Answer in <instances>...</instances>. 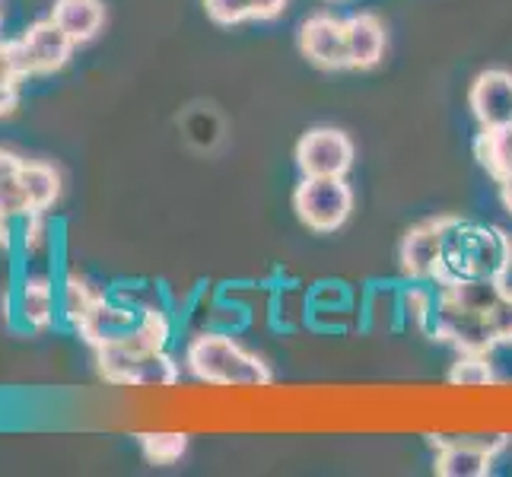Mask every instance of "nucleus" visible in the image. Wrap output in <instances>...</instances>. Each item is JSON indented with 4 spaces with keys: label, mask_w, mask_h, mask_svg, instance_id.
I'll list each match as a JSON object with an SVG mask.
<instances>
[{
    "label": "nucleus",
    "mask_w": 512,
    "mask_h": 477,
    "mask_svg": "<svg viewBox=\"0 0 512 477\" xmlns=\"http://www.w3.org/2000/svg\"><path fill=\"white\" fill-rule=\"evenodd\" d=\"M512 268V239L493 223H471L462 217H443V258L436 268V287L455 280L490 277L506 280Z\"/></svg>",
    "instance_id": "f257e3e1"
},
{
    "label": "nucleus",
    "mask_w": 512,
    "mask_h": 477,
    "mask_svg": "<svg viewBox=\"0 0 512 477\" xmlns=\"http://www.w3.org/2000/svg\"><path fill=\"white\" fill-rule=\"evenodd\" d=\"M185 366L194 379L207 385H245L264 388L274 382L271 366L236 344L233 334L214 328L198 331L185 347Z\"/></svg>",
    "instance_id": "f03ea898"
},
{
    "label": "nucleus",
    "mask_w": 512,
    "mask_h": 477,
    "mask_svg": "<svg viewBox=\"0 0 512 477\" xmlns=\"http://www.w3.org/2000/svg\"><path fill=\"white\" fill-rule=\"evenodd\" d=\"M293 207L312 233H334L341 229L353 210V188L344 175L338 179H312L303 175V182L293 191Z\"/></svg>",
    "instance_id": "7ed1b4c3"
},
{
    "label": "nucleus",
    "mask_w": 512,
    "mask_h": 477,
    "mask_svg": "<svg viewBox=\"0 0 512 477\" xmlns=\"http://www.w3.org/2000/svg\"><path fill=\"white\" fill-rule=\"evenodd\" d=\"M10 48H13V61H16V70H20V77L29 80V77L58 74L61 67H67L77 45L70 42V35L48 16V20L32 23L20 39H10Z\"/></svg>",
    "instance_id": "20e7f679"
},
{
    "label": "nucleus",
    "mask_w": 512,
    "mask_h": 477,
    "mask_svg": "<svg viewBox=\"0 0 512 477\" xmlns=\"http://www.w3.org/2000/svg\"><path fill=\"white\" fill-rule=\"evenodd\" d=\"M430 338L455 347L458 353H490L497 347L490 322H487V312L462 306L443 287L436 290V312H433Z\"/></svg>",
    "instance_id": "39448f33"
},
{
    "label": "nucleus",
    "mask_w": 512,
    "mask_h": 477,
    "mask_svg": "<svg viewBox=\"0 0 512 477\" xmlns=\"http://www.w3.org/2000/svg\"><path fill=\"white\" fill-rule=\"evenodd\" d=\"M430 446L436 449V474L484 477L490 474L493 458L509 446V436H430Z\"/></svg>",
    "instance_id": "423d86ee"
},
{
    "label": "nucleus",
    "mask_w": 512,
    "mask_h": 477,
    "mask_svg": "<svg viewBox=\"0 0 512 477\" xmlns=\"http://www.w3.org/2000/svg\"><path fill=\"white\" fill-rule=\"evenodd\" d=\"M296 166L312 179H338L353 166V140L338 128H315L296 144Z\"/></svg>",
    "instance_id": "0eeeda50"
},
{
    "label": "nucleus",
    "mask_w": 512,
    "mask_h": 477,
    "mask_svg": "<svg viewBox=\"0 0 512 477\" xmlns=\"http://www.w3.org/2000/svg\"><path fill=\"white\" fill-rule=\"evenodd\" d=\"M13 296H16V331H32L42 334L58 325L61 309H58V280L51 274H26L13 280Z\"/></svg>",
    "instance_id": "6e6552de"
},
{
    "label": "nucleus",
    "mask_w": 512,
    "mask_h": 477,
    "mask_svg": "<svg viewBox=\"0 0 512 477\" xmlns=\"http://www.w3.org/2000/svg\"><path fill=\"white\" fill-rule=\"evenodd\" d=\"M299 48H303V55L312 64H319L325 70L350 67L344 20H338V16H328V13L309 16V20L303 23V29H299Z\"/></svg>",
    "instance_id": "1a4fd4ad"
},
{
    "label": "nucleus",
    "mask_w": 512,
    "mask_h": 477,
    "mask_svg": "<svg viewBox=\"0 0 512 477\" xmlns=\"http://www.w3.org/2000/svg\"><path fill=\"white\" fill-rule=\"evenodd\" d=\"M439 258H443V217L417 223L401 239V271L408 280L420 284H433Z\"/></svg>",
    "instance_id": "9d476101"
},
{
    "label": "nucleus",
    "mask_w": 512,
    "mask_h": 477,
    "mask_svg": "<svg viewBox=\"0 0 512 477\" xmlns=\"http://www.w3.org/2000/svg\"><path fill=\"white\" fill-rule=\"evenodd\" d=\"M471 112L484 131L512 125V74L509 70H484L471 86Z\"/></svg>",
    "instance_id": "9b49d317"
},
{
    "label": "nucleus",
    "mask_w": 512,
    "mask_h": 477,
    "mask_svg": "<svg viewBox=\"0 0 512 477\" xmlns=\"http://www.w3.org/2000/svg\"><path fill=\"white\" fill-rule=\"evenodd\" d=\"M347 58L353 70L376 67L385 55V26L373 13H353L344 20Z\"/></svg>",
    "instance_id": "f8f14e48"
},
{
    "label": "nucleus",
    "mask_w": 512,
    "mask_h": 477,
    "mask_svg": "<svg viewBox=\"0 0 512 477\" xmlns=\"http://www.w3.org/2000/svg\"><path fill=\"white\" fill-rule=\"evenodd\" d=\"M109 296V287H93L90 280L80 277V274H64L58 280V309H61V325L77 331L86 318H90V312L102 303V299Z\"/></svg>",
    "instance_id": "ddd939ff"
},
{
    "label": "nucleus",
    "mask_w": 512,
    "mask_h": 477,
    "mask_svg": "<svg viewBox=\"0 0 512 477\" xmlns=\"http://www.w3.org/2000/svg\"><path fill=\"white\" fill-rule=\"evenodd\" d=\"M51 20L70 35L74 45H86L105 26V4L102 0H55Z\"/></svg>",
    "instance_id": "4468645a"
},
{
    "label": "nucleus",
    "mask_w": 512,
    "mask_h": 477,
    "mask_svg": "<svg viewBox=\"0 0 512 477\" xmlns=\"http://www.w3.org/2000/svg\"><path fill=\"white\" fill-rule=\"evenodd\" d=\"M23 194H26L29 214H51V207L61 198V172L51 163H42V159H26Z\"/></svg>",
    "instance_id": "2eb2a0df"
},
{
    "label": "nucleus",
    "mask_w": 512,
    "mask_h": 477,
    "mask_svg": "<svg viewBox=\"0 0 512 477\" xmlns=\"http://www.w3.org/2000/svg\"><path fill=\"white\" fill-rule=\"evenodd\" d=\"M23 163L20 153L0 147V217L23 220L29 217L26 194H23Z\"/></svg>",
    "instance_id": "dca6fc26"
},
{
    "label": "nucleus",
    "mask_w": 512,
    "mask_h": 477,
    "mask_svg": "<svg viewBox=\"0 0 512 477\" xmlns=\"http://www.w3.org/2000/svg\"><path fill=\"white\" fill-rule=\"evenodd\" d=\"M436 284H420V280H411V284L401 287V312H404V328H414L420 334L433 331V312H436Z\"/></svg>",
    "instance_id": "f3484780"
},
{
    "label": "nucleus",
    "mask_w": 512,
    "mask_h": 477,
    "mask_svg": "<svg viewBox=\"0 0 512 477\" xmlns=\"http://www.w3.org/2000/svg\"><path fill=\"white\" fill-rule=\"evenodd\" d=\"M478 159L481 166L493 175V179H503V175L512 172V125L509 128H497V131H484L478 137Z\"/></svg>",
    "instance_id": "a211bd4d"
},
{
    "label": "nucleus",
    "mask_w": 512,
    "mask_h": 477,
    "mask_svg": "<svg viewBox=\"0 0 512 477\" xmlns=\"http://www.w3.org/2000/svg\"><path fill=\"white\" fill-rule=\"evenodd\" d=\"M449 296H455L458 303L478 312H490L493 303L506 293V280H490V277H468V280H455V284L443 287Z\"/></svg>",
    "instance_id": "6ab92c4d"
},
{
    "label": "nucleus",
    "mask_w": 512,
    "mask_h": 477,
    "mask_svg": "<svg viewBox=\"0 0 512 477\" xmlns=\"http://www.w3.org/2000/svg\"><path fill=\"white\" fill-rule=\"evenodd\" d=\"M137 443L150 465H175L188 452L185 433H140Z\"/></svg>",
    "instance_id": "aec40b11"
},
{
    "label": "nucleus",
    "mask_w": 512,
    "mask_h": 477,
    "mask_svg": "<svg viewBox=\"0 0 512 477\" xmlns=\"http://www.w3.org/2000/svg\"><path fill=\"white\" fill-rule=\"evenodd\" d=\"M449 382L462 388L493 385L497 382V373H493L490 353H458V360L449 369Z\"/></svg>",
    "instance_id": "412c9836"
},
{
    "label": "nucleus",
    "mask_w": 512,
    "mask_h": 477,
    "mask_svg": "<svg viewBox=\"0 0 512 477\" xmlns=\"http://www.w3.org/2000/svg\"><path fill=\"white\" fill-rule=\"evenodd\" d=\"M204 10L217 26H239L245 20H252L249 0H204Z\"/></svg>",
    "instance_id": "4be33fe9"
},
{
    "label": "nucleus",
    "mask_w": 512,
    "mask_h": 477,
    "mask_svg": "<svg viewBox=\"0 0 512 477\" xmlns=\"http://www.w3.org/2000/svg\"><path fill=\"white\" fill-rule=\"evenodd\" d=\"M487 322L493 331V341L500 344H512V290L506 287V293L493 303V309L487 312Z\"/></svg>",
    "instance_id": "5701e85b"
},
{
    "label": "nucleus",
    "mask_w": 512,
    "mask_h": 477,
    "mask_svg": "<svg viewBox=\"0 0 512 477\" xmlns=\"http://www.w3.org/2000/svg\"><path fill=\"white\" fill-rule=\"evenodd\" d=\"M4 83H23V77H20V70H16L10 42L0 39V86H4Z\"/></svg>",
    "instance_id": "b1692460"
},
{
    "label": "nucleus",
    "mask_w": 512,
    "mask_h": 477,
    "mask_svg": "<svg viewBox=\"0 0 512 477\" xmlns=\"http://www.w3.org/2000/svg\"><path fill=\"white\" fill-rule=\"evenodd\" d=\"M252 4V20H274V16L284 13L287 0H249Z\"/></svg>",
    "instance_id": "393cba45"
},
{
    "label": "nucleus",
    "mask_w": 512,
    "mask_h": 477,
    "mask_svg": "<svg viewBox=\"0 0 512 477\" xmlns=\"http://www.w3.org/2000/svg\"><path fill=\"white\" fill-rule=\"evenodd\" d=\"M20 86L23 83H4L0 86V118H7L16 112V105H20Z\"/></svg>",
    "instance_id": "a878e982"
},
{
    "label": "nucleus",
    "mask_w": 512,
    "mask_h": 477,
    "mask_svg": "<svg viewBox=\"0 0 512 477\" xmlns=\"http://www.w3.org/2000/svg\"><path fill=\"white\" fill-rule=\"evenodd\" d=\"M500 182V198H503V207L512 214V172L509 175H503V179H497Z\"/></svg>",
    "instance_id": "bb28decb"
},
{
    "label": "nucleus",
    "mask_w": 512,
    "mask_h": 477,
    "mask_svg": "<svg viewBox=\"0 0 512 477\" xmlns=\"http://www.w3.org/2000/svg\"><path fill=\"white\" fill-rule=\"evenodd\" d=\"M0 26H4V13H0Z\"/></svg>",
    "instance_id": "cd10ccee"
}]
</instances>
